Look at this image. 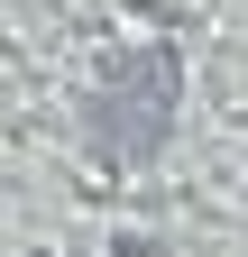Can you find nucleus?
Wrapping results in <instances>:
<instances>
[]
</instances>
